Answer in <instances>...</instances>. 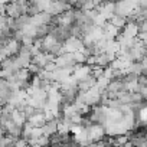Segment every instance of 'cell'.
Segmentation results:
<instances>
[{"mask_svg": "<svg viewBox=\"0 0 147 147\" xmlns=\"http://www.w3.org/2000/svg\"><path fill=\"white\" fill-rule=\"evenodd\" d=\"M136 7H137V3L131 2V0H117V2H114V15H118L127 19Z\"/></svg>", "mask_w": 147, "mask_h": 147, "instance_id": "6da1fadb", "label": "cell"}, {"mask_svg": "<svg viewBox=\"0 0 147 147\" xmlns=\"http://www.w3.org/2000/svg\"><path fill=\"white\" fill-rule=\"evenodd\" d=\"M85 131H87V137L90 140V143H95L101 138H104L107 134H105V130H104V125L102 124H98V123H91L88 127H84Z\"/></svg>", "mask_w": 147, "mask_h": 147, "instance_id": "7a4b0ae2", "label": "cell"}, {"mask_svg": "<svg viewBox=\"0 0 147 147\" xmlns=\"http://www.w3.org/2000/svg\"><path fill=\"white\" fill-rule=\"evenodd\" d=\"M53 62L58 68H66V69H71V71L77 65L74 58H72V52H63L61 55H56Z\"/></svg>", "mask_w": 147, "mask_h": 147, "instance_id": "3957f363", "label": "cell"}, {"mask_svg": "<svg viewBox=\"0 0 147 147\" xmlns=\"http://www.w3.org/2000/svg\"><path fill=\"white\" fill-rule=\"evenodd\" d=\"M71 7L72 6H71V3L68 2V0H53V2H51L49 7L45 12L51 13L52 16H56V15H59V13H62V12L71 9Z\"/></svg>", "mask_w": 147, "mask_h": 147, "instance_id": "277c9868", "label": "cell"}, {"mask_svg": "<svg viewBox=\"0 0 147 147\" xmlns=\"http://www.w3.org/2000/svg\"><path fill=\"white\" fill-rule=\"evenodd\" d=\"M62 45H63V52H75V51H81L82 46H84L81 38H78V36H72V35H71L69 38H66V39L62 42Z\"/></svg>", "mask_w": 147, "mask_h": 147, "instance_id": "5b68a950", "label": "cell"}, {"mask_svg": "<svg viewBox=\"0 0 147 147\" xmlns=\"http://www.w3.org/2000/svg\"><path fill=\"white\" fill-rule=\"evenodd\" d=\"M95 10L98 13H101L107 20L114 15V0H102V2L97 3Z\"/></svg>", "mask_w": 147, "mask_h": 147, "instance_id": "8992f818", "label": "cell"}, {"mask_svg": "<svg viewBox=\"0 0 147 147\" xmlns=\"http://www.w3.org/2000/svg\"><path fill=\"white\" fill-rule=\"evenodd\" d=\"M45 121L46 120H45L43 110H38V108H35V111L26 118V123H29L32 127H40Z\"/></svg>", "mask_w": 147, "mask_h": 147, "instance_id": "52a82bcc", "label": "cell"}, {"mask_svg": "<svg viewBox=\"0 0 147 147\" xmlns=\"http://www.w3.org/2000/svg\"><path fill=\"white\" fill-rule=\"evenodd\" d=\"M52 18H53V16H52L51 13L42 10V12H39V13L30 16V23H33L35 26H39V25H48V23L52 22Z\"/></svg>", "mask_w": 147, "mask_h": 147, "instance_id": "ba28073f", "label": "cell"}, {"mask_svg": "<svg viewBox=\"0 0 147 147\" xmlns=\"http://www.w3.org/2000/svg\"><path fill=\"white\" fill-rule=\"evenodd\" d=\"M5 15L12 18V19H16L18 16H20L23 13H22V7L15 2V0H12V2H7L5 5Z\"/></svg>", "mask_w": 147, "mask_h": 147, "instance_id": "9c48e42d", "label": "cell"}, {"mask_svg": "<svg viewBox=\"0 0 147 147\" xmlns=\"http://www.w3.org/2000/svg\"><path fill=\"white\" fill-rule=\"evenodd\" d=\"M88 74H91V66H90L88 63H87V65H85V63H77L75 66H74L71 75L78 81V80L84 78L85 75H88Z\"/></svg>", "mask_w": 147, "mask_h": 147, "instance_id": "30bf717a", "label": "cell"}, {"mask_svg": "<svg viewBox=\"0 0 147 147\" xmlns=\"http://www.w3.org/2000/svg\"><path fill=\"white\" fill-rule=\"evenodd\" d=\"M40 130H42V134L43 136H52L58 131V120L56 118H52V120H46L42 125H40Z\"/></svg>", "mask_w": 147, "mask_h": 147, "instance_id": "8fae6325", "label": "cell"}, {"mask_svg": "<svg viewBox=\"0 0 147 147\" xmlns=\"http://www.w3.org/2000/svg\"><path fill=\"white\" fill-rule=\"evenodd\" d=\"M120 30H121V29H118L117 26L111 25V23H110V22L107 20V23H105V25L102 26V36H104L105 39L111 40V39H115V38L118 36Z\"/></svg>", "mask_w": 147, "mask_h": 147, "instance_id": "7c38bea8", "label": "cell"}, {"mask_svg": "<svg viewBox=\"0 0 147 147\" xmlns=\"http://www.w3.org/2000/svg\"><path fill=\"white\" fill-rule=\"evenodd\" d=\"M71 74H72V71L71 69H66V68H55L53 69V80L56 81V82H59V84H62V82H65L69 77H71Z\"/></svg>", "mask_w": 147, "mask_h": 147, "instance_id": "4fadbf2b", "label": "cell"}, {"mask_svg": "<svg viewBox=\"0 0 147 147\" xmlns=\"http://www.w3.org/2000/svg\"><path fill=\"white\" fill-rule=\"evenodd\" d=\"M95 78L91 75V74H88V75H85L84 78H81V80H78L77 81V88H78V91H87L88 88H91L92 85H95Z\"/></svg>", "mask_w": 147, "mask_h": 147, "instance_id": "5bb4252c", "label": "cell"}, {"mask_svg": "<svg viewBox=\"0 0 147 147\" xmlns=\"http://www.w3.org/2000/svg\"><path fill=\"white\" fill-rule=\"evenodd\" d=\"M58 42V39L52 35V33H46L43 38H40V51L43 52H49V49Z\"/></svg>", "mask_w": 147, "mask_h": 147, "instance_id": "9a60e30c", "label": "cell"}, {"mask_svg": "<svg viewBox=\"0 0 147 147\" xmlns=\"http://www.w3.org/2000/svg\"><path fill=\"white\" fill-rule=\"evenodd\" d=\"M120 33L125 38H136L137 33H138V26L134 22H127L123 28V32L120 30Z\"/></svg>", "mask_w": 147, "mask_h": 147, "instance_id": "2e32d148", "label": "cell"}, {"mask_svg": "<svg viewBox=\"0 0 147 147\" xmlns=\"http://www.w3.org/2000/svg\"><path fill=\"white\" fill-rule=\"evenodd\" d=\"M10 120H12L15 124H18V125H23V124L26 123L25 114H23L20 110H18V108H15V110L10 113Z\"/></svg>", "mask_w": 147, "mask_h": 147, "instance_id": "e0dca14e", "label": "cell"}, {"mask_svg": "<svg viewBox=\"0 0 147 147\" xmlns=\"http://www.w3.org/2000/svg\"><path fill=\"white\" fill-rule=\"evenodd\" d=\"M20 42L19 40H16L15 38H9L7 39V42H6V48L9 49V52H10V55H16L18 52H19V49H20Z\"/></svg>", "mask_w": 147, "mask_h": 147, "instance_id": "ac0fdd59", "label": "cell"}, {"mask_svg": "<svg viewBox=\"0 0 147 147\" xmlns=\"http://www.w3.org/2000/svg\"><path fill=\"white\" fill-rule=\"evenodd\" d=\"M108 22H110L111 25L117 26L118 29H123V28H124V25L127 23V19H125V18H123V16H118V15H113V16L108 19Z\"/></svg>", "mask_w": 147, "mask_h": 147, "instance_id": "d6986e66", "label": "cell"}, {"mask_svg": "<svg viewBox=\"0 0 147 147\" xmlns=\"http://www.w3.org/2000/svg\"><path fill=\"white\" fill-rule=\"evenodd\" d=\"M29 3H32V5H35L40 12L42 10H46L48 7H49V5H51V0H29Z\"/></svg>", "mask_w": 147, "mask_h": 147, "instance_id": "ffe728a7", "label": "cell"}, {"mask_svg": "<svg viewBox=\"0 0 147 147\" xmlns=\"http://www.w3.org/2000/svg\"><path fill=\"white\" fill-rule=\"evenodd\" d=\"M26 68H28V71L32 74V75H36V74H39V72H40V69H42V68H39L36 63H33L32 61H30V63H29Z\"/></svg>", "mask_w": 147, "mask_h": 147, "instance_id": "44dd1931", "label": "cell"}, {"mask_svg": "<svg viewBox=\"0 0 147 147\" xmlns=\"http://www.w3.org/2000/svg\"><path fill=\"white\" fill-rule=\"evenodd\" d=\"M68 2L71 3V6H75V3L78 2V0H68Z\"/></svg>", "mask_w": 147, "mask_h": 147, "instance_id": "7402d4cb", "label": "cell"}, {"mask_svg": "<svg viewBox=\"0 0 147 147\" xmlns=\"http://www.w3.org/2000/svg\"><path fill=\"white\" fill-rule=\"evenodd\" d=\"M0 115H2V107H0Z\"/></svg>", "mask_w": 147, "mask_h": 147, "instance_id": "603a6c76", "label": "cell"}]
</instances>
